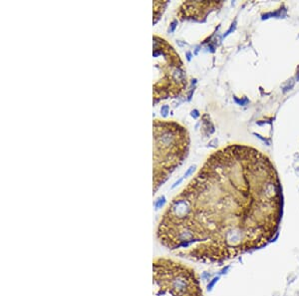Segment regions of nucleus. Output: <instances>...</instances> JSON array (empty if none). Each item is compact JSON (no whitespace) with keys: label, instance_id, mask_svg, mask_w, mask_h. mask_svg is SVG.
Returning a JSON list of instances; mask_svg holds the SVG:
<instances>
[{"label":"nucleus","instance_id":"1","mask_svg":"<svg viewBox=\"0 0 299 296\" xmlns=\"http://www.w3.org/2000/svg\"><path fill=\"white\" fill-rule=\"evenodd\" d=\"M282 211L281 183L269 158L231 145L208 158L172 200L157 237L176 255L221 264L271 243Z\"/></svg>","mask_w":299,"mask_h":296},{"label":"nucleus","instance_id":"2","mask_svg":"<svg viewBox=\"0 0 299 296\" xmlns=\"http://www.w3.org/2000/svg\"><path fill=\"white\" fill-rule=\"evenodd\" d=\"M154 190L167 179L188 155L189 135L181 125L172 122L155 123Z\"/></svg>","mask_w":299,"mask_h":296},{"label":"nucleus","instance_id":"3","mask_svg":"<svg viewBox=\"0 0 299 296\" xmlns=\"http://www.w3.org/2000/svg\"><path fill=\"white\" fill-rule=\"evenodd\" d=\"M153 271L154 296H203L199 275L186 263L158 257Z\"/></svg>","mask_w":299,"mask_h":296}]
</instances>
